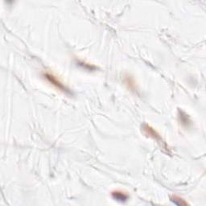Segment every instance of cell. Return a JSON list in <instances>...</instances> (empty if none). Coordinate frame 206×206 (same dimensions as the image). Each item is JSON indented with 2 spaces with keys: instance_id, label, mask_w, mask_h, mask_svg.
Returning <instances> with one entry per match:
<instances>
[{
  "instance_id": "1",
  "label": "cell",
  "mask_w": 206,
  "mask_h": 206,
  "mask_svg": "<svg viewBox=\"0 0 206 206\" xmlns=\"http://www.w3.org/2000/svg\"><path fill=\"white\" fill-rule=\"evenodd\" d=\"M45 77L46 78H47V79H48V80H49V81L53 85H55L56 88H58V89H60V90L65 91V92H68L66 88L63 85L61 84V82H60V81L56 77H54L53 75H51V74H46Z\"/></svg>"
},
{
  "instance_id": "2",
  "label": "cell",
  "mask_w": 206,
  "mask_h": 206,
  "mask_svg": "<svg viewBox=\"0 0 206 206\" xmlns=\"http://www.w3.org/2000/svg\"><path fill=\"white\" fill-rule=\"evenodd\" d=\"M112 196L114 199L118 200H126L127 199V196L121 192H114L112 193Z\"/></svg>"
},
{
  "instance_id": "3",
  "label": "cell",
  "mask_w": 206,
  "mask_h": 206,
  "mask_svg": "<svg viewBox=\"0 0 206 206\" xmlns=\"http://www.w3.org/2000/svg\"><path fill=\"white\" fill-rule=\"evenodd\" d=\"M172 201L175 203L176 205H187V202H185L184 200H182L181 198H180L178 196H175L172 197Z\"/></svg>"
}]
</instances>
